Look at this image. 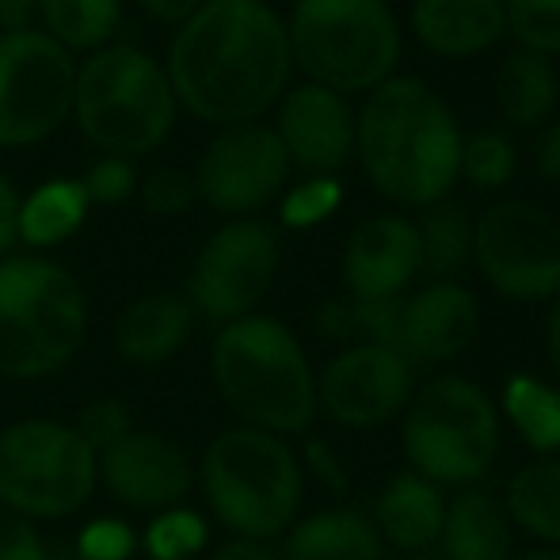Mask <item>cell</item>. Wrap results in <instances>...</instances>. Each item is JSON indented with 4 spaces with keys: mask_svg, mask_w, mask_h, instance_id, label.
Here are the masks:
<instances>
[{
    "mask_svg": "<svg viewBox=\"0 0 560 560\" xmlns=\"http://www.w3.org/2000/svg\"><path fill=\"white\" fill-rule=\"evenodd\" d=\"M164 73L176 104L199 122L222 130L259 122L279 107L294 73L287 23L264 0H202L179 23Z\"/></svg>",
    "mask_w": 560,
    "mask_h": 560,
    "instance_id": "obj_1",
    "label": "cell"
},
{
    "mask_svg": "<svg viewBox=\"0 0 560 560\" xmlns=\"http://www.w3.org/2000/svg\"><path fill=\"white\" fill-rule=\"evenodd\" d=\"M462 126L420 77H389L354 115V156L382 199L397 207L446 202L462 176Z\"/></svg>",
    "mask_w": 560,
    "mask_h": 560,
    "instance_id": "obj_2",
    "label": "cell"
},
{
    "mask_svg": "<svg viewBox=\"0 0 560 560\" xmlns=\"http://www.w3.org/2000/svg\"><path fill=\"white\" fill-rule=\"evenodd\" d=\"M210 374L244 428L287 439L310 431L317 420V374L282 320L252 313L218 328Z\"/></svg>",
    "mask_w": 560,
    "mask_h": 560,
    "instance_id": "obj_3",
    "label": "cell"
},
{
    "mask_svg": "<svg viewBox=\"0 0 560 560\" xmlns=\"http://www.w3.org/2000/svg\"><path fill=\"white\" fill-rule=\"evenodd\" d=\"M207 508L233 538L279 541L302 511V462L294 446L256 428H225L195 465Z\"/></svg>",
    "mask_w": 560,
    "mask_h": 560,
    "instance_id": "obj_4",
    "label": "cell"
},
{
    "mask_svg": "<svg viewBox=\"0 0 560 560\" xmlns=\"http://www.w3.org/2000/svg\"><path fill=\"white\" fill-rule=\"evenodd\" d=\"M89 336V302L73 275L46 256L0 259V374H58Z\"/></svg>",
    "mask_w": 560,
    "mask_h": 560,
    "instance_id": "obj_5",
    "label": "cell"
},
{
    "mask_svg": "<svg viewBox=\"0 0 560 560\" xmlns=\"http://www.w3.org/2000/svg\"><path fill=\"white\" fill-rule=\"evenodd\" d=\"M176 112L164 66L138 46H104L77 69L73 118L104 156L153 153L176 126Z\"/></svg>",
    "mask_w": 560,
    "mask_h": 560,
    "instance_id": "obj_6",
    "label": "cell"
},
{
    "mask_svg": "<svg viewBox=\"0 0 560 560\" xmlns=\"http://www.w3.org/2000/svg\"><path fill=\"white\" fill-rule=\"evenodd\" d=\"M287 38L305 81L339 96L374 92L397 77L400 23L385 0H298Z\"/></svg>",
    "mask_w": 560,
    "mask_h": 560,
    "instance_id": "obj_7",
    "label": "cell"
},
{
    "mask_svg": "<svg viewBox=\"0 0 560 560\" xmlns=\"http://www.w3.org/2000/svg\"><path fill=\"white\" fill-rule=\"evenodd\" d=\"M405 457L431 485H477L500 454V408L469 377L443 374L405 408Z\"/></svg>",
    "mask_w": 560,
    "mask_h": 560,
    "instance_id": "obj_8",
    "label": "cell"
},
{
    "mask_svg": "<svg viewBox=\"0 0 560 560\" xmlns=\"http://www.w3.org/2000/svg\"><path fill=\"white\" fill-rule=\"evenodd\" d=\"M100 485L96 450L61 420L0 428V508L27 523L69 518Z\"/></svg>",
    "mask_w": 560,
    "mask_h": 560,
    "instance_id": "obj_9",
    "label": "cell"
},
{
    "mask_svg": "<svg viewBox=\"0 0 560 560\" xmlns=\"http://www.w3.org/2000/svg\"><path fill=\"white\" fill-rule=\"evenodd\" d=\"M77 66L46 31L0 35V149H27L73 115Z\"/></svg>",
    "mask_w": 560,
    "mask_h": 560,
    "instance_id": "obj_10",
    "label": "cell"
},
{
    "mask_svg": "<svg viewBox=\"0 0 560 560\" xmlns=\"http://www.w3.org/2000/svg\"><path fill=\"white\" fill-rule=\"evenodd\" d=\"M472 259L511 302L560 298V222L526 199L492 202L472 222Z\"/></svg>",
    "mask_w": 560,
    "mask_h": 560,
    "instance_id": "obj_11",
    "label": "cell"
},
{
    "mask_svg": "<svg viewBox=\"0 0 560 560\" xmlns=\"http://www.w3.org/2000/svg\"><path fill=\"white\" fill-rule=\"evenodd\" d=\"M279 229L264 218H233L202 244L187 279L195 317L225 328L259 310L279 275Z\"/></svg>",
    "mask_w": 560,
    "mask_h": 560,
    "instance_id": "obj_12",
    "label": "cell"
},
{
    "mask_svg": "<svg viewBox=\"0 0 560 560\" xmlns=\"http://www.w3.org/2000/svg\"><path fill=\"white\" fill-rule=\"evenodd\" d=\"M195 191L214 214L225 218H256L271 207L290 179V161L275 126L248 122L225 126L191 172Z\"/></svg>",
    "mask_w": 560,
    "mask_h": 560,
    "instance_id": "obj_13",
    "label": "cell"
},
{
    "mask_svg": "<svg viewBox=\"0 0 560 560\" xmlns=\"http://www.w3.org/2000/svg\"><path fill=\"white\" fill-rule=\"evenodd\" d=\"M416 393V366L393 347L351 343L317 374V412L339 428L370 431L405 416Z\"/></svg>",
    "mask_w": 560,
    "mask_h": 560,
    "instance_id": "obj_14",
    "label": "cell"
},
{
    "mask_svg": "<svg viewBox=\"0 0 560 560\" xmlns=\"http://www.w3.org/2000/svg\"><path fill=\"white\" fill-rule=\"evenodd\" d=\"M100 485L122 508L161 515L184 508L195 488V462L176 439L133 428L100 454Z\"/></svg>",
    "mask_w": 560,
    "mask_h": 560,
    "instance_id": "obj_15",
    "label": "cell"
},
{
    "mask_svg": "<svg viewBox=\"0 0 560 560\" xmlns=\"http://www.w3.org/2000/svg\"><path fill=\"white\" fill-rule=\"evenodd\" d=\"M279 133L290 168L336 176L354 156V112L347 96L320 84H298L279 100Z\"/></svg>",
    "mask_w": 560,
    "mask_h": 560,
    "instance_id": "obj_16",
    "label": "cell"
},
{
    "mask_svg": "<svg viewBox=\"0 0 560 560\" xmlns=\"http://www.w3.org/2000/svg\"><path fill=\"white\" fill-rule=\"evenodd\" d=\"M416 275H420V233L405 214H374L347 236L339 256L347 298L359 302L405 298Z\"/></svg>",
    "mask_w": 560,
    "mask_h": 560,
    "instance_id": "obj_17",
    "label": "cell"
},
{
    "mask_svg": "<svg viewBox=\"0 0 560 560\" xmlns=\"http://www.w3.org/2000/svg\"><path fill=\"white\" fill-rule=\"evenodd\" d=\"M480 336V302L462 282H431L405 294L397 351L412 366H443L465 354Z\"/></svg>",
    "mask_w": 560,
    "mask_h": 560,
    "instance_id": "obj_18",
    "label": "cell"
},
{
    "mask_svg": "<svg viewBox=\"0 0 560 560\" xmlns=\"http://www.w3.org/2000/svg\"><path fill=\"white\" fill-rule=\"evenodd\" d=\"M412 31L435 58L469 61L508 35L503 0H412Z\"/></svg>",
    "mask_w": 560,
    "mask_h": 560,
    "instance_id": "obj_19",
    "label": "cell"
},
{
    "mask_svg": "<svg viewBox=\"0 0 560 560\" xmlns=\"http://www.w3.org/2000/svg\"><path fill=\"white\" fill-rule=\"evenodd\" d=\"M195 332V310L179 294H141L118 313L115 351L133 366H161L176 359Z\"/></svg>",
    "mask_w": 560,
    "mask_h": 560,
    "instance_id": "obj_20",
    "label": "cell"
},
{
    "mask_svg": "<svg viewBox=\"0 0 560 560\" xmlns=\"http://www.w3.org/2000/svg\"><path fill=\"white\" fill-rule=\"evenodd\" d=\"M446 518V495L439 485L423 480L420 472H400L382 488L374 503V518L382 541L405 553H423L439 541Z\"/></svg>",
    "mask_w": 560,
    "mask_h": 560,
    "instance_id": "obj_21",
    "label": "cell"
},
{
    "mask_svg": "<svg viewBox=\"0 0 560 560\" xmlns=\"http://www.w3.org/2000/svg\"><path fill=\"white\" fill-rule=\"evenodd\" d=\"M282 560H385V541L370 515L332 508L298 518L279 546Z\"/></svg>",
    "mask_w": 560,
    "mask_h": 560,
    "instance_id": "obj_22",
    "label": "cell"
},
{
    "mask_svg": "<svg viewBox=\"0 0 560 560\" xmlns=\"http://www.w3.org/2000/svg\"><path fill=\"white\" fill-rule=\"evenodd\" d=\"M511 538L515 530L503 500L469 488L446 503L443 534L435 546L443 560H511Z\"/></svg>",
    "mask_w": 560,
    "mask_h": 560,
    "instance_id": "obj_23",
    "label": "cell"
},
{
    "mask_svg": "<svg viewBox=\"0 0 560 560\" xmlns=\"http://www.w3.org/2000/svg\"><path fill=\"white\" fill-rule=\"evenodd\" d=\"M560 104V77L553 61L530 50H515L495 69V112L511 126L538 130Z\"/></svg>",
    "mask_w": 560,
    "mask_h": 560,
    "instance_id": "obj_24",
    "label": "cell"
},
{
    "mask_svg": "<svg viewBox=\"0 0 560 560\" xmlns=\"http://www.w3.org/2000/svg\"><path fill=\"white\" fill-rule=\"evenodd\" d=\"M511 526H523L530 538L560 549V457H538L523 465L508 485Z\"/></svg>",
    "mask_w": 560,
    "mask_h": 560,
    "instance_id": "obj_25",
    "label": "cell"
},
{
    "mask_svg": "<svg viewBox=\"0 0 560 560\" xmlns=\"http://www.w3.org/2000/svg\"><path fill=\"white\" fill-rule=\"evenodd\" d=\"M89 207L77 179H50L20 199V241L31 248H54L84 225Z\"/></svg>",
    "mask_w": 560,
    "mask_h": 560,
    "instance_id": "obj_26",
    "label": "cell"
},
{
    "mask_svg": "<svg viewBox=\"0 0 560 560\" xmlns=\"http://www.w3.org/2000/svg\"><path fill=\"white\" fill-rule=\"evenodd\" d=\"M416 233H420V271L431 275V282H454L472 264V218L457 202L428 207Z\"/></svg>",
    "mask_w": 560,
    "mask_h": 560,
    "instance_id": "obj_27",
    "label": "cell"
},
{
    "mask_svg": "<svg viewBox=\"0 0 560 560\" xmlns=\"http://www.w3.org/2000/svg\"><path fill=\"white\" fill-rule=\"evenodd\" d=\"M46 35L61 50H104L122 27V0H38Z\"/></svg>",
    "mask_w": 560,
    "mask_h": 560,
    "instance_id": "obj_28",
    "label": "cell"
},
{
    "mask_svg": "<svg viewBox=\"0 0 560 560\" xmlns=\"http://www.w3.org/2000/svg\"><path fill=\"white\" fill-rule=\"evenodd\" d=\"M511 428L523 435V443L538 454L553 457L560 450V393L553 385L538 382L530 374H515L503 389Z\"/></svg>",
    "mask_w": 560,
    "mask_h": 560,
    "instance_id": "obj_29",
    "label": "cell"
},
{
    "mask_svg": "<svg viewBox=\"0 0 560 560\" xmlns=\"http://www.w3.org/2000/svg\"><path fill=\"white\" fill-rule=\"evenodd\" d=\"M518 153L515 141L500 130H477L462 141V176L477 191H500L515 179Z\"/></svg>",
    "mask_w": 560,
    "mask_h": 560,
    "instance_id": "obj_30",
    "label": "cell"
},
{
    "mask_svg": "<svg viewBox=\"0 0 560 560\" xmlns=\"http://www.w3.org/2000/svg\"><path fill=\"white\" fill-rule=\"evenodd\" d=\"M503 20L518 50L549 61L560 54V0H503Z\"/></svg>",
    "mask_w": 560,
    "mask_h": 560,
    "instance_id": "obj_31",
    "label": "cell"
},
{
    "mask_svg": "<svg viewBox=\"0 0 560 560\" xmlns=\"http://www.w3.org/2000/svg\"><path fill=\"white\" fill-rule=\"evenodd\" d=\"M145 553L153 560H191L207 549V523L195 511L172 508L149 523L145 530Z\"/></svg>",
    "mask_w": 560,
    "mask_h": 560,
    "instance_id": "obj_32",
    "label": "cell"
},
{
    "mask_svg": "<svg viewBox=\"0 0 560 560\" xmlns=\"http://www.w3.org/2000/svg\"><path fill=\"white\" fill-rule=\"evenodd\" d=\"M343 202V184L336 176H310L305 184L290 187L279 202V218L287 229H313L336 214Z\"/></svg>",
    "mask_w": 560,
    "mask_h": 560,
    "instance_id": "obj_33",
    "label": "cell"
},
{
    "mask_svg": "<svg viewBox=\"0 0 560 560\" xmlns=\"http://www.w3.org/2000/svg\"><path fill=\"white\" fill-rule=\"evenodd\" d=\"M73 428H77V435L96 450V457H100L107 446H115L122 435H130V431H133V412H130V405H126L122 397H92L89 405L81 408V416L73 420Z\"/></svg>",
    "mask_w": 560,
    "mask_h": 560,
    "instance_id": "obj_34",
    "label": "cell"
},
{
    "mask_svg": "<svg viewBox=\"0 0 560 560\" xmlns=\"http://www.w3.org/2000/svg\"><path fill=\"white\" fill-rule=\"evenodd\" d=\"M138 191H141L145 210L156 218H179L199 202L195 179L187 176L184 168H172V164H161V168L149 172V176L138 184Z\"/></svg>",
    "mask_w": 560,
    "mask_h": 560,
    "instance_id": "obj_35",
    "label": "cell"
},
{
    "mask_svg": "<svg viewBox=\"0 0 560 560\" xmlns=\"http://www.w3.org/2000/svg\"><path fill=\"white\" fill-rule=\"evenodd\" d=\"M77 184H81L84 199L92 207H118V202H126L138 191V172L122 156H100L96 164L84 168V176Z\"/></svg>",
    "mask_w": 560,
    "mask_h": 560,
    "instance_id": "obj_36",
    "label": "cell"
},
{
    "mask_svg": "<svg viewBox=\"0 0 560 560\" xmlns=\"http://www.w3.org/2000/svg\"><path fill=\"white\" fill-rule=\"evenodd\" d=\"M69 546H73V553L81 560H130L138 538H133L130 526L118 523V518H96V523L84 526Z\"/></svg>",
    "mask_w": 560,
    "mask_h": 560,
    "instance_id": "obj_37",
    "label": "cell"
},
{
    "mask_svg": "<svg viewBox=\"0 0 560 560\" xmlns=\"http://www.w3.org/2000/svg\"><path fill=\"white\" fill-rule=\"evenodd\" d=\"M0 560H46V541L35 523L0 508Z\"/></svg>",
    "mask_w": 560,
    "mask_h": 560,
    "instance_id": "obj_38",
    "label": "cell"
},
{
    "mask_svg": "<svg viewBox=\"0 0 560 560\" xmlns=\"http://www.w3.org/2000/svg\"><path fill=\"white\" fill-rule=\"evenodd\" d=\"M20 244V195L0 172V259Z\"/></svg>",
    "mask_w": 560,
    "mask_h": 560,
    "instance_id": "obj_39",
    "label": "cell"
},
{
    "mask_svg": "<svg viewBox=\"0 0 560 560\" xmlns=\"http://www.w3.org/2000/svg\"><path fill=\"white\" fill-rule=\"evenodd\" d=\"M534 161H538V172L549 179L553 187H560V122H549L546 130L534 141Z\"/></svg>",
    "mask_w": 560,
    "mask_h": 560,
    "instance_id": "obj_40",
    "label": "cell"
},
{
    "mask_svg": "<svg viewBox=\"0 0 560 560\" xmlns=\"http://www.w3.org/2000/svg\"><path fill=\"white\" fill-rule=\"evenodd\" d=\"M207 560H282L275 541H252V538H229Z\"/></svg>",
    "mask_w": 560,
    "mask_h": 560,
    "instance_id": "obj_41",
    "label": "cell"
},
{
    "mask_svg": "<svg viewBox=\"0 0 560 560\" xmlns=\"http://www.w3.org/2000/svg\"><path fill=\"white\" fill-rule=\"evenodd\" d=\"M138 4L156 23H187L202 8V0H138Z\"/></svg>",
    "mask_w": 560,
    "mask_h": 560,
    "instance_id": "obj_42",
    "label": "cell"
},
{
    "mask_svg": "<svg viewBox=\"0 0 560 560\" xmlns=\"http://www.w3.org/2000/svg\"><path fill=\"white\" fill-rule=\"evenodd\" d=\"M38 12V0H0V35L27 31Z\"/></svg>",
    "mask_w": 560,
    "mask_h": 560,
    "instance_id": "obj_43",
    "label": "cell"
},
{
    "mask_svg": "<svg viewBox=\"0 0 560 560\" xmlns=\"http://www.w3.org/2000/svg\"><path fill=\"white\" fill-rule=\"evenodd\" d=\"M546 351H549V362L560 374V298H553V310H549V320H546Z\"/></svg>",
    "mask_w": 560,
    "mask_h": 560,
    "instance_id": "obj_44",
    "label": "cell"
},
{
    "mask_svg": "<svg viewBox=\"0 0 560 560\" xmlns=\"http://www.w3.org/2000/svg\"><path fill=\"white\" fill-rule=\"evenodd\" d=\"M511 560H560V549H530V553H523V557H511Z\"/></svg>",
    "mask_w": 560,
    "mask_h": 560,
    "instance_id": "obj_45",
    "label": "cell"
}]
</instances>
